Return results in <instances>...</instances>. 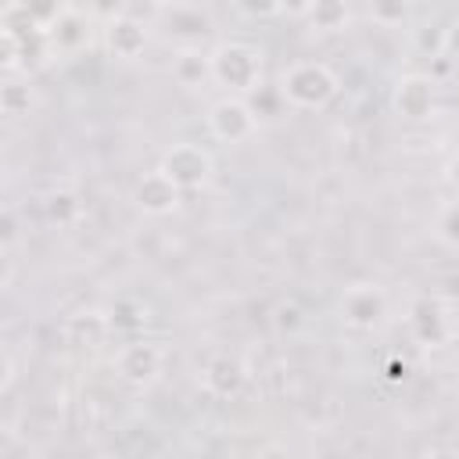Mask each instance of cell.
I'll list each match as a JSON object with an SVG mask.
<instances>
[{
    "label": "cell",
    "mask_w": 459,
    "mask_h": 459,
    "mask_svg": "<svg viewBox=\"0 0 459 459\" xmlns=\"http://www.w3.org/2000/svg\"><path fill=\"white\" fill-rule=\"evenodd\" d=\"M441 305H459V273H441L434 280V290H430Z\"/></svg>",
    "instance_id": "83f0119b"
},
{
    "label": "cell",
    "mask_w": 459,
    "mask_h": 459,
    "mask_svg": "<svg viewBox=\"0 0 459 459\" xmlns=\"http://www.w3.org/2000/svg\"><path fill=\"white\" fill-rule=\"evenodd\" d=\"M104 47L111 57L118 61H136L143 50H147V29L143 22L129 18V14H118L104 25Z\"/></svg>",
    "instance_id": "7c38bea8"
},
{
    "label": "cell",
    "mask_w": 459,
    "mask_h": 459,
    "mask_svg": "<svg viewBox=\"0 0 459 459\" xmlns=\"http://www.w3.org/2000/svg\"><path fill=\"white\" fill-rule=\"evenodd\" d=\"M448 179L459 186V151H455V154H452V161H448Z\"/></svg>",
    "instance_id": "836d02e7"
},
{
    "label": "cell",
    "mask_w": 459,
    "mask_h": 459,
    "mask_svg": "<svg viewBox=\"0 0 459 459\" xmlns=\"http://www.w3.org/2000/svg\"><path fill=\"white\" fill-rule=\"evenodd\" d=\"M384 380H387V384H402V380H409V362H405V359H391L387 369H384Z\"/></svg>",
    "instance_id": "4dcf8cb0"
},
{
    "label": "cell",
    "mask_w": 459,
    "mask_h": 459,
    "mask_svg": "<svg viewBox=\"0 0 459 459\" xmlns=\"http://www.w3.org/2000/svg\"><path fill=\"white\" fill-rule=\"evenodd\" d=\"M305 326V308L294 301V298H283V301H276V308H273V330L276 333H298Z\"/></svg>",
    "instance_id": "7402d4cb"
},
{
    "label": "cell",
    "mask_w": 459,
    "mask_h": 459,
    "mask_svg": "<svg viewBox=\"0 0 459 459\" xmlns=\"http://www.w3.org/2000/svg\"><path fill=\"white\" fill-rule=\"evenodd\" d=\"M434 233H437V240H441V244L459 247V204H448V208L437 215Z\"/></svg>",
    "instance_id": "cb8c5ba5"
},
{
    "label": "cell",
    "mask_w": 459,
    "mask_h": 459,
    "mask_svg": "<svg viewBox=\"0 0 459 459\" xmlns=\"http://www.w3.org/2000/svg\"><path fill=\"white\" fill-rule=\"evenodd\" d=\"M172 79L186 90H201L208 79H212V61L208 54H197V50H183L176 61H172Z\"/></svg>",
    "instance_id": "2e32d148"
},
{
    "label": "cell",
    "mask_w": 459,
    "mask_h": 459,
    "mask_svg": "<svg viewBox=\"0 0 459 459\" xmlns=\"http://www.w3.org/2000/svg\"><path fill=\"white\" fill-rule=\"evenodd\" d=\"M405 323H409V333H412L420 344H427V348H437V344L448 341V316H445V305H441L434 294L412 298Z\"/></svg>",
    "instance_id": "ba28073f"
},
{
    "label": "cell",
    "mask_w": 459,
    "mask_h": 459,
    "mask_svg": "<svg viewBox=\"0 0 459 459\" xmlns=\"http://www.w3.org/2000/svg\"><path fill=\"white\" fill-rule=\"evenodd\" d=\"M412 14V0H369V18L384 29L405 25Z\"/></svg>",
    "instance_id": "44dd1931"
},
{
    "label": "cell",
    "mask_w": 459,
    "mask_h": 459,
    "mask_svg": "<svg viewBox=\"0 0 459 459\" xmlns=\"http://www.w3.org/2000/svg\"><path fill=\"white\" fill-rule=\"evenodd\" d=\"M47 39L57 54H75L90 43V22L79 11H61V18L47 29Z\"/></svg>",
    "instance_id": "4fadbf2b"
},
{
    "label": "cell",
    "mask_w": 459,
    "mask_h": 459,
    "mask_svg": "<svg viewBox=\"0 0 459 459\" xmlns=\"http://www.w3.org/2000/svg\"><path fill=\"white\" fill-rule=\"evenodd\" d=\"M233 7L247 18H276L283 14V0H233Z\"/></svg>",
    "instance_id": "484cf974"
},
{
    "label": "cell",
    "mask_w": 459,
    "mask_h": 459,
    "mask_svg": "<svg viewBox=\"0 0 459 459\" xmlns=\"http://www.w3.org/2000/svg\"><path fill=\"white\" fill-rule=\"evenodd\" d=\"M0 32H11V36H18L22 43L25 39H32V36H39V32H47L43 25H36L32 22V14L14 0V4H7L4 7V22H0Z\"/></svg>",
    "instance_id": "d6986e66"
},
{
    "label": "cell",
    "mask_w": 459,
    "mask_h": 459,
    "mask_svg": "<svg viewBox=\"0 0 459 459\" xmlns=\"http://www.w3.org/2000/svg\"><path fill=\"white\" fill-rule=\"evenodd\" d=\"M43 215H47V222H54V226H75V222L82 219V201H79L75 190L57 186V190H50V194L43 197Z\"/></svg>",
    "instance_id": "9a60e30c"
},
{
    "label": "cell",
    "mask_w": 459,
    "mask_h": 459,
    "mask_svg": "<svg viewBox=\"0 0 459 459\" xmlns=\"http://www.w3.org/2000/svg\"><path fill=\"white\" fill-rule=\"evenodd\" d=\"M18 4H22V7L32 14V22L43 25V29H50V25L61 18V11H65L61 0H18Z\"/></svg>",
    "instance_id": "603a6c76"
},
{
    "label": "cell",
    "mask_w": 459,
    "mask_h": 459,
    "mask_svg": "<svg viewBox=\"0 0 459 459\" xmlns=\"http://www.w3.org/2000/svg\"><path fill=\"white\" fill-rule=\"evenodd\" d=\"M308 4H312V0H283V11L294 14V18H305V14H308Z\"/></svg>",
    "instance_id": "d6a6232c"
},
{
    "label": "cell",
    "mask_w": 459,
    "mask_h": 459,
    "mask_svg": "<svg viewBox=\"0 0 459 459\" xmlns=\"http://www.w3.org/2000/svg\"><path fill=\"white\" fill-rule=\"evenodd\" d=\"M258 129V115L240 97H222L208 108V133L222 143H244Z\"/></svg>",
    "instance_id": "5b68a950"
},
{
    "label": "cell",
    "mask_w": 459,
    "mask_h": 459,
    "mask_svg": "<svg viewBox=\"0 0 459 459\" xmlns=\"http://www.w3.org/2000/svg\"><path fill=\"white\" fill-rule=\"evenodd\" d=\"M441 57L459 61V22H452V25L445 29V36H441Z\"/></svg>",
    "instance_id": "f546056e"
},
{
    "label": "cell",
    "mask_w": 459,
    "mask_h": 459,
    "mask_svg": "<svg viewBox=\"0 0 459 459\" xmlns=\"http://www.w3.org/2000/svg\"><path fill=\"white\" fill-rule=\"evenodd\" d=\"M208 61H212V82L215 86H226L233 93H255L262 86L265 57L251 43H237V39L219 43V47H212Z\"/></svg>",
    "instance_id": "6da1fadb"
},
{
    "label": "cell",
    "mask_w": 459,
    "mask_h": 459,
    "mask_svg": "<svg viewBox=\"0 0 459 459\" xmlns=\"http://www.w3.org/2000/svg\"><path fill=\"white\" fill-rule=\"evenodd\" d=\"M183 194L186 190H201L208 179H212V154L201 147V143H172L165 154H161V165H158Z\"/></svg>",
    "instance_id": "3957f363"
},
{
    "label": "cell",
    "mask_w": 459,
    "mask_h": 459,
    "mask_svg": "<svg viewBox=\"0 0 459 459\" xmlns=\"http://www.w3.org/2000/svg\"><path fill=\"white\" fill-rule=\"evenodd\" d=\"M337 312H341L344 326H351V330H377L387 319V294L377 283H351L341 294Z\"/></svg>",
    "instance_id": "277c9868"
},
{
    "label": "cell",
    "mask_w": 459,
    "mask_h": 459,
    "mask_svg": "<svg viewBox=\"0 0 459 459\" xmlns=\"http://www.w3.org/2000/svg\"><path fill=\"white\" fill-rule=\"evenodd\" d=\"M108 330H111V319L100 316V312H75L68 319V326H65V333H68V341L75 348H100Z\"/></svg>",
    "instance_id": "5bb4252c"
},
{
    "label": "cell",
    "mask_w": 459,
    "mask_h": 459,
    "mask_svg": "<svg viewBox=\"0 0 459 459\" xmlns=\"http://www.w3.org/2000/svg\"><path fill=\"white\" fill-rule=\"evenodd\" d=\"M283 104H287V100H283L280 86H276V90H265V86H258V90H255V100H251V111H255V115H265V118H276Z\"/></svg>",
    "instance_id": "d4e9b609"
},
{
    "label": "cell",
    "mask_w": 459,
    "mask_h": 459,
    "mask_svg": "<svg viewBox=\"0 0 459 459\" xmlns=\"http://www.w3.org/2000/svg\"><path fill=\"white\" fill-rule=\"evenodd\" d=\"M341 82L337 75L323 65V61H294L283 75H280V93L290 108L301 111H319L337 97Z\"/></svg>",
    "instance_id": "7a4b0ae2"
},
{
    "label": "cell",
    "mask_w": 459,
    "mask_h": 459,
    "mask_svg": "<svg viewBox=\"0 0 459 459\" xmlns=\"http://www.w3.org/2000/svg\"><path fill=\"white\" fill-rule=\"evenodd\" d=\"M108 319H111V330H140L151 316H147V308H143L140 301H133V298H118V301L111 305Z\"/></svg>",
    "instance_id": "ffe728a7"
},
{
    "label": "cell",
    "mask_w": 459,
    "mask_h": 459,
    "mask_svg": "<svg viewBox=\"0 0 459 459\" xmlns=\"http://www.w3.org/2000/svg\"><path fill=\"white\" fill-rule=\"evenodd\" d=\"M434 86H437L434 75H402L394 93H391L394 111L405 122H427L434 115V104H437V90Z\"/></svg>",
    "instance_id": "52a82bcc"
},
{
    "label": "cell",
    "mask_w": 459,
    "mask_h": 459,
    "mask_svg": "<svg viewBox=\"0 0 459 459\" xmlns=\"http://www.w3.org/2000/svg\"><path fill=\"white\" fill-rule=\"evenodd\" d=\"M14 240H18V219H14L11 208H4V215H0V244H4V251H11Z\"/></svg>",
    "instance_id": "f1b7e54d"
},
{
    "label": "cell",
    "mask_w": 459,
    "mask_h": 459,
    "mask_svg": "<svg viewBox=\"0 0 459 459\" xmlns=\"http://www.w3.org/2000/svg\"><path fill=\"white\" fill-rule=\"evenodd\" d=\"M0 65H4V72L22 68V39L11 32H0Z\"/></svg>",
    "instance_id": "4316f807"
},
{
    "label": "cell",
    "mask_w": 459,
    "mask_h": 459,
    "mask_svg": "<svg viewBox=\"0 0 459 459\" xmlns=\"http://www.w3.org/2000/svg\"><path fill=\"white\" fill-rule=\"evenodd\" d=\"M158 7H172V4H183V0H154Z\"/></svg>",
    "instance_id": "e575fe53"
},
{
    "label": "cell",
    "mask_w": 459,
    "mask_h": 459,
    "mask_svg": "<svg viewBox=\"0 0 459 459\" xmlns=\"http://www.w3.org/2000/svg\"><path fill=\"white\" fill-rule=\"evenodd\" d=\"M161 362H165L161 344H154V341H129L115 355V373L126 384H133V387H147V384L158 380Z\"/></svg>",
    "instance_id": "8992f818"
},
{
    "label": "cell",
    "mask_w": 459,
    "mask_h": 459,
    "mask_svg": "<svg viewBox=\"0 0 459 459\" xmlns=\"http://www.w3.org/2000/svg\"><path fill=\"white\" fill-rule=\"evenodd\" d=\"M118 11H122V0H93V14H100L104 22L118 18Z\"/></svg>",
    "instance_id": "1f68e13d"
},
{
    "label": "cell",
    "mask_w": 459,
    "mask_h": 459,
    "mask_svg": "<svg viewBox=\"0 0 459 459\" xmlns=\"http://www.w3.org/2000/svg\"><path fill=\"white\" fill-rule=\"evenodd\" d=\"M161 29L169 39L194 47V43L212 36V14L204 7H194V4H172L161 14Z\"/></svg>",
    "instance_id": "30bf717a"
},
{
    "label": "cell",
    "mask_w": 459,
    "mask_h": 459,
    "mask_svg": "<svg viewBox=\"0 0 459 459\" xmlns=\"http://www.w3.org/2000/svg\"><path fill=\"white\" fill-rule=\"evenodd\" d=\"M305 18L316 32H341L348 25L351 11H348V0H312Z\"/></svg>",
    "instance_id": "e0dca14e"
},
{
    "label": "cell",
    "mask_w": 459,
    "mask_h": 459,
    "mask_svg": "<svg viewBox=\"0 0 459 459\" xmlns=\"http://www.w3.org/2000/svg\"><path fill=\"white\" fill-rule=\"evenodd\" d=\"M201 384L212 398H237L247 384V369L233 355H212L201 369Z\"/></svg>",
    "instance_id": "8fae6325"
},
{
    "label": "cell",
    "mask_w": 459,
    "mask_h": 459,
    "mask_svg": "<svg viewBox=\"0 0 459 459\" xmlns=\"http://www.w3.org/2000/svg\"><path fill=\"white\" fill-rule=\"evenodd\" d=\"M29 108H32V86L22 79H7L0 86V111L7 118H22V115H29Z\"/></svg>",
    "instance_id": "ac0fdd59"
},
{
    "label": "cell",
    "mask_w": 459,
    "mask_h": 459,
    "mask_svg": "<svg viewBox=\"0 0 459 459\" xmlns=\"http://www.w3.org/2000/svg\"><path fill=\"white\" fill-rule=\"evenodd\" d=\"M133 201H136V208H140L143 215L161 219V215H172V212L179 208L183 190H179L161 169H154V172L140 176V183H136V190H133Z\"/></svg>",
    "instance_id": "9c48e42d"
}]
</instances>
